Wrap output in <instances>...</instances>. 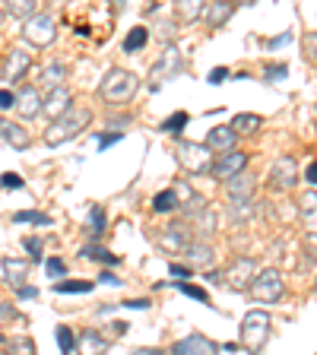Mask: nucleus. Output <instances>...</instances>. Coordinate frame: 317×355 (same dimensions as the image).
<instances>
[{"label": "nucleus", "instance_id": "3", "mask_svg": "<svg viewBox=\"0 0 317 355\" xmlns=\"http://www.w3.org/2000/svg\"><path fill=\"white\" fill-rule=\"evenodd\" d=\"M270 327H273L270 314L260 308H251L241 318V333H238V336H241V346L251 355H260L266 346V340H270Z\"/></svg>", "mask_w": 317, "mask_h": 355}, {"label": "nucleus", "instance_id": "21", "mask_svg": "<svg viewBox=\"0 0 317 355\" xmlns=\"http://www.w3.org/2000/svg\"><path fill=\"white\" fill-rule=\"evenodd\" d=\"M0 137L10 143L13 149H26L32 143V137H29V130L22 124H13V121H7V118H0Z\"/></svg>", "mask_w": 317, "mask_h": 355}, {"label": "nucleus", "instance_id": "39", "mask_svg": "<svg viewBox=\"0 0 317 355\" xmlns=\"http://www.w3.org/2000/svg\"><path fill=\"white\" fill-rule=\"evenodd\" d=\"M44 270H48V276H51V279H60V276H67V263L60 257H51L48 263H44Z\"/></svg>", "mask_w": 317, "mask_h": 355}, {"label": "nucleus", "instance_id": "29", "mask_svg": "<svg viewBox=\"0 0 317 355\" xmlns=\"http://www.w3.org/2000/svg\"><path fill=\"white\" fill-rule=\"evenodd\" d=\"M178 207H181V203H178V193L171 191V187H169V191H159L153 197V209H155V213H175Z\"/></svg>", "mask_w": 317, "mask_h": 355}, {"label": "nucleus", "instance_id": "7", "mask_svg": "<svg viewBox=\"0 0 317 355\" xmlns=\"http://www.w3.org/2000/svg\"><path fill=\"white\" fill-rule=\"evenodd\" d=\"M298 178V165L295 155H280L273 165H270V187L273 191H292Z\"/></svg>", "mask_w": 317, "mask_h": 355}, {"label": "nucleus", "instance_id": "6", "mask_svg": "<svg viewBox=\"0 0 317 355\" xmlns=\"http://www.w3.org/2000/svg\"><path fill=\"white\" fill-rule=\"evenodd\" d=\"M22 38L29 44H35V48H48V44H54V38H58V22L48 13H35L22 26Z\"/></svg>", "mask_w": 317, "mask_h": 355}, {"label": "nucleus", "instance_id": "54", "mask_svg": "<svg viewBox=\"0 0 317 355\" xmlns=\"http://www.w3.org/2000/svg\"><path fill=\"white\" fill-rule=\"evenodd\" d=\"M130 355H165L162 349H133Z\"/></svg>", "mask_w": 317, "mask_h": 355}, {"label": "nucleus", "instance_id": "50", "mask_svg": "<svg viewBox=\"0 0 317 355\" xmlns=\"http://www.w3.org/2000/svg\"><path fill=\"white\" fill-rule=\"evenodd\" d=\"M289 38H292V32H282V35H276V38H270L266 42V48H280V44H286Z\"/></svg>", "mask_w": 317, "mask_h": 355}, {"label": "nucleus", "instance_id": "30", "mask_svg": "<svg viewBox=\"0 0 317 355\" xmlns=\"http://www.w3.org/2000/svg\"><path fill=\"white\" fill-rule=\"evenodd\" d=\"M7 13L16 19H32L38 13V3L35 0H13V3H7Z\"/></svg>", "mask_w": 317, "mask_h": 355}, {"label": "nucleus", "instance_id": "25", "mask_svg": "<svg viewBox=\"0 0 317 355\" xmlns=\"http://www.w3.org/2000/svg\"><path fill=\"white\" fill-rule=\"evenodd\" d=\"M92 288H96V282H89V279L54 282V292H58V295H86V292H92Z\"/></svg>", "mask_w": 317, "mask_h": 355}, {"label": "nucleus", "instance_id": "2", "mask_svg": "<svg viewBox=\"0 0 317 355\" xmlns=\"http://www.w3.org/2000/svg\"><path fill=\"white\" fill-rule=\"evenodd\" d=\"M140 89V76L124 70V67H111L105 80L98 83V96L105 98L108 105H127Z\"/></svg>", "mask_w": 317, "mask_h": 355}, {"label": "nucleus", "instance_id": "28", "mask_svg": "<svg viewBox=\"0 0 317 355\" xmlns=\"http://www.w3.org/2000/svg\"><path fill=\"white\" fill-rule=\"evenodd\" d=\"M146 42H149V29H146V26H133V29L127 32V38H124V51H127V54L140 51Z\"/></svg>", "mask_w": 317, "mask_h": 355}, {"label": "nucleus", "instance_id": "44", "mask_svg": "<svg viewBox=\"0 0 317 355\" xmlns=\"http://www.w3.org/2000/svg\"><path fill=\"white\" fill-rule=\"evenodd\" d=\"M169 273H171V279L178 282V279H187V276H191L194 270H187V266H181V263H171V266H169Z\"/></svg>", "mask_w": 317, "mask_h": 355}, {"label": "nucleus", "instance_id": "15", "mask_svg": "<svg viewBox=\"0 0 317 355\" xmlns=\"http://www.w3.org/2000/svg\"><path fill=\"white\" fill-rule=\"evenodd\" d=\"M185 257H187V263H185L187 270H203V273L216 263L213 244H207V241H191L187 244V251H185Z\"/></svg>", "mask_w": 317, "mask_h": 355}, {"label": "nucleus", "instance_id": "52", "mask_svg": "<svg viewBox=\"0 0 317 355\" xmlns=\"http://www.w3.org/2000/svg\"><path fill=\"white\" fill-rule=\"evenodd\" d=\"M98 282H108V286H121V279L114 273H111V270H105L102 276H98Z\"/></svg>", "mask_w": 317, "mask_h": 355}, {"label": "nucleus", "instance_id": "27", "mask_svg": "<svg viewBox=\"0 0 317 355\" xmlns=\"http://www.w3.org/2000/svg\"><path fill=\"white\" fill-rule=\"evenodd\" d=\"M80 257H83V260H98V263H108V266L121 260V257H114L108 248H102V244H86V248L80 251Z\"/></svg>", "mask_w": 317, "mask_h": 355}, {"label": "nucleus", "instance_id": "23", "mask_svg": "<svg viewBox=\"0 0 317 355\" xmlns=\"http://www.w3.org/2000/svg\"><path fill=\"white\" fill-rule=\"evenodd\" d=\"M64 80H67V67L60 64V60H51V64H44L42 67V73H38V86L42 89H60L64 86Z\"/></svg>", "mask_w": 317, "mask_h": 355}, {"label": "nucleus", "instance_id": "13", "mask_svg": "<svg viewBox=\"0 0 317 355\" xmlns=\"http://www.w3.org/2000/svg\"><path fill=\"white\" fill-rule=\"evenodd\" d=\"M29 67H32V54L26 51V48H13V51L3 58V80L7 83L22 80V76L29 73Z\"/></svg>", "mask_w": 317, "mask_h": 355}, {"label": "nucleus", "instance_id": "32", "mask_svg": "<svg viewBox=\"0 0 317 355\" xmlns=\"http://www.w3.org/2000/svg\"><path fill=\"white\" fill-rule=\"evenodd\" d=\"M13 222L22 225V222H35V225H51V216L38 213V209H22V213H13Z\"/></svg>", "mask_w": 317, "mask_h": 355}, {"label": "nucleus", "instance_id": "19", "mask_svg": "<svg viewBox=\"0 0 317 355\" xmlns=\"http://www.w3.org/2000/svg\"><path fill=\"white\" fill-rule=\"evenodd\" d=\"M298 216L308 232V238H317V191H305L298 200Z\"/></svg>", "mask_w": 317, "mask_h": 355}, {"label": "nucleus", "instance_id": "1", "mask_svg": "<svg viewBox=\"0 0 317 355\" xmlns=\"http://www.w3.org/2000/svg\"><path fill=\"white\" fill-rule=\"evenodd\" d=\"M92 124V111L89 108H70L67 114H60L58 121H51L48 124V130H44V146H64V143H70V140H76L86 127Z\"/></svg>", "mask_w": 317, "mask_h": 355}, {"label": "nucleus", "instance_id": "46", "mask_svg": "<svg viewBox=\"0 0 317 355\" xmlns=\"http://www.w3.org/2000/svg\"><path fill=\"white\" fill-rule=\"evenodd\" d=\"M225 76H229V70H225V67H216V70H209V83H225Z\"/></svg>", "mask_w": 317, "mask_h": 355}, {"label": "nucleus", "instance_id": "41", "mask_svg": "<svg viewBox=\"0 0 317 355\" xmlns=\"http://www.w3.org/2000/svg\"><path fill=\"white\" fill-rule=\"evenodd\" d=\"M0 187H7V191L13 187V191H19V187H22V178L16 175V171H7V175H0Z\"/></svg>", "mask_w": 317, "mask_h": 355}, {"label": "nucleus", "instance_id": "49", "mask_svg": "<svg viewBox=\"0 0 317 355\" xmlns=\"http://www.w3.org/2000/svg\"><path fill=\"white\" fill-rule=\"evenodd\" d=\"M305 181H308L311 187H317V162L308 165V171H305Z\"/></svg>", "mask_w": 317, "mask_h": 355}, {"label": "nucleus", "instance_id": "14", "mask_svg": "<svg viewBox=\"0 0 317 355\" xmlns=\"http://www.w3.org/2000/svg\"><path fill=\"white\" fill-rule=\"evenodd\" d=\"M13 108L19 111V118L32 121L42 114V92H38V86H22L19 92H16V102Z\"/></svg>", "mask_w": 317, "mask_h": 355}, {"label": "nucleus", "instance_id": "24", "mask_svg": "<svg viewBox=\"0 0 317 355\" xmlns=\"http://www.w3.org/2000/svg\"><path fill=\"white\" fill-rule=\"evenodd\" d=\"M232 13H235V3H203V19L209 29H219L222 22H229Z\"/></svg>", "mask_w": 317, "mask_h": 355}, {"label": "nucleus", "instance_id": "53", "mask_svg": "<svg viewBox=\"0 0 317 355\" xmlns=\"http://www.w3.org/2000/svg\"><path fill=\"white\" fill-rule=\"evenodd\" d=\"M124 330H127V324H124V320H118V324H111L108 333H114V336H124Z\"/></svg>", "mask_w": 317, "mask_h": 355}, {"label": "nucleus", "instance_id": "4", "mask_svg": "<svg viewBox=\"0 0 317 355\" xmlns=\"http://www.w3.org/2000/svg\"><path fill=\"white\" fill-rule=\"evenodd\" d=\"M248 292H251L254 302L273 304V302H280V298L286 295V279H282V273L276 270V266H266V270H257V276L251 279Z\"/></svg>", "mask_w": 317, "mask_h": 355}, {"label": "nucleus", "instance_id": "20", "mask_svg": "<svg viewBox=\"0 0 317 355\" xmlns=\"http://www.w3.org/2000/svg\"><path fill=\"white\" fill-rule=\"evenodd\" d=\"M0 270H3V282L10 288H19L29 276V260H19V257H3L0 260Z\"/></svg>", "mask_w": 317, "mask_h": 355}, {"label": "nucleus", "instance_id": "31", "mask_svg": "<svg viewBox=\"0 0 317 355\" xmlns=\"http://www.w3.org/2000/svg\"><path fill=\"white\" fill-rule=\"evenodd\" d=\"M185 127H187V111H175L169 121H162V127H159V130H162V133H171V137H178V133L185 130Z\"/></svg>", "mask_w": 317, "mask_h": 355}, {"label": "nucleus", "instance_id": "43", "mask_svg": "<svg viewBox=\"0 0 317 355\" xmlns=\"http://www.w3.org/2000/svg\"><path fill=\"white\" fill-rule=\"evenodd\" d=\"M118 140H124V133L121 130H111V133H102V137H98V149H108L111 143H118Z\"/></svg>", "mask_w": 317, "mask_h": 355}, {"label": "nucleus", "instance_id": "40", "mask_svg": "<svg viewBox=\"0 0 317 355\" xmlns=\"http://www.w3.org/2000/svg\"><path fill=\"white\" fill-rule=\"evenodd\" d=\"M305 54H308V60H314L317 64V29L305 35Z\"/></svg>", "mask_w": 317, "mask_h": 355}, {"label": "nucleus", "instance_id": "5", "mask_svg": "<svg viewBox=\"0 0 317 355\" xmlns=\"http://www.w3.org/2000/svg\"><path fill=\"white\" fill-rule=\"evenodd\" d=\"M175 155H178V165H181L185 171H191V175H203V171L213 168V153H209L203 143L178 140Z\"/></svg>", "mask_w": 317, "mask_h": 355}, {"label": "nucleus", "instance_id": "8", "mask_svg": "<svg viewBox=\"0 0 317 355\" xmlns=\"http://www.w3.org/2000/svg\"><path fill=\"white\" fill-rule=\"evenodd\" d=\"M244 168H248V153H241V149H232V153H222L209 171H213L222 184H225V181H232L235 175H241Z\"/></svg>", "mask_w": 317, "mask_h": 355}, {"label": "nucleus", "instance_id": "12", "mask_svg": "<svg viewBox=\"0 0 317 355\" xmlns=\"http://www.w3.org/2000/svg\"><path fill=\"white\" fill-rule=\"evenodd\" d=\"M159 244H162L165 251H187V244H191V225L187 222H169L159 235Z\"/></svg>", "mask_w": 317, "mask_h": 355}, {"label": "nucleus", "instance_id": "18", "mask_svg": "<svg viewBox=\"0 0 317 355\" xmlns=\"http://www.w3.org/2000/svg\"><path fill=\"white\" fill-rule=\"evenodd\" d=\"M235 140H238V133L232 130L229 124H216L213 130L207 133V143H203V146H207L209 153H213V149H219V153H232V149H235Z\"/></svg>", "mask_w": 317, "mask_h": 355}, {"label": "nucleus", "instance_id": "26", "mask_svg": "<svg viewBox=\"0 0 317 355\" xmlns=\"http://www.w3.org/2000/svg\"><path fill=\"white\" fill-rule=\"evenodd\" d=\"M229 127L235 133H257L260 127H264V118H260V114H248V111H244V114H235V121H232Z\"/></svg>", "mask_w": 317, "mask_h": 355}, {"label": "nucleus", "instance_id": "11", "mask_svg": "<svg viewBox=\"0 0 317 355\" xmlns=\"http://www.w3.org/2000/svg\"><path fill=\"white\" fill-rule=\"evenodd\" d=\"M70 108H74V92H70L67 86L51 89L48 98H42V114L44 118H51V121H58L60 114H67Z\"/></svg>", "mask_w": 317, "mask_h": 355}, {"label": "nucleus", "instance_id": "9", "mask_svg": "<svg viewBox=\"0 0 317 355\" xmlns=\"http://www.w3.org/2000/svg\"><path fill=\"white\" fill-rule=\"evenodd\" d=\"M219 349V343L207 340L203 333H191V336H185V340H178L171 346V355H216Z\"/></svg>", "mask_w": 317, "mask_h": 355}, {"label": "nucleus", "instance_id": "17", "mask_svg": "<svg viewBox=\"0 0 317 355\" xmlns=\"http://www.w3.org/2000/svg\"><path fill=\"white\" fill-rule=\"evenodd\" d=\"M251 193H254V175L241 171L235 175L232 181H225V197L229 203H251Z\"/></svg>", "mask_w": 317, "mask_h": 355}, {"label": "nucleus", "instance_id": "36", "mask_svg": "<svg viewBox=\"0 0 317 355\" xmlns=\"http://www.w3.org/2000/svg\"><path fill=\"white\" fill-rule=\"evenodd\" d=\"M54 333H58V349H60V352H64V355H70V352H74V346H76V336H74V330H70V327H58V330H54Z\"/></svg>", "mask_w": 317, "mask_h": 355}, {"label": "nucleus", "instance_id": "55", "mask_svg": "<svg viewBox=\"0 0 317 355\" xmlns=\"http://www.w3.org/2000/svg\"><path fill=\"white\" fill-rule=\"evenodd\" d=\"M222 273H213V270H207V282H219Z\"/></svg>", "mask_w": 317, "mask_h": 355}, {"label": "nucleus", "instance_id": "47", "mask_svg": "<svg viewBox=\"0 0 317 355\" xmlns=\"http://www.w3.org/2000/svg\"><path fill=\"white\" fill-rule=\"evenodd\" d=\"M16 295L19 298H38V288L35 286H19L16 288Z\"/></svg>", "mask_w": 317, "mask_h": 355}, {"label": "nucleus", "instance_id": "22", "mask_svg": "<svg viewBox=\"0 0 317 355\" xmlns=\"http://www.w3.org/2000/svg\"><path fill=\"white\" fill-rule=\"evenodd\" d=\"M76 349H80V355H105L108 352V340L98 330H83L80 340H76Z\"/></svg>", "mask_w": 317, "mask_h": 355}, {"label": "nucleus", "instance_id": "34", "mask_svg": "<svg viewBox=\"0 0 317 355\" xmlns=\"http://www.w3.org/2000/svg\"><path fill=\"white\" fill-rule=\"evenodd\" d=\"M165 286H175L178 292H185L187 298H194V302H203V304H209V295L203 292L200 286H191V282H165Z\"/></svg>", "mask_w": 317, "mask_h": 355}, {"label": "nucleus", "instance_id": "42", "mask_svg": "<svg viewBox=\"0 0 317 355\" xmlns=\"http://www.w3.org/2000/svg\"><path fill=\"white\" fill-rule=\"evenodd\" d=\"M22 244H26V251H29L35 260L42 257V248H44V244H42V238H22Z\"/></svg>", "mask_w": 317, "mask_h": 355}, {"label": "nucleus", "instance_id": "37", "mask_svg": "<svg viewBox=\"0 0 317 355\" xmlns=\"http://www.w3.org/2000/svg\"><path fill=\"white\" fill-rule=\"evenodd\" d=\"M89 222H92V238H102V232H105V209L102 207H92Z\"/></svg>", "mask_w": 317, "mask_h": 355}, {"label": "nucleus", "instance_id": "16", "mask_svg": "<svg viewBox=\"0 0 317 355\" xmlns=\"http://www.w3.org/2000/svg\"><path fill=\"white\" fill-rule=\"evenodd\" d=\"M178 67H181V54L175 51V44H169V48L162 51V58L153 64V73H149V80H153V89H159V83L169 80Z\"/></svg>", "mask_w": 317, "mask_h": 355}, {"label": "nucleus", "instance_id": "35", "mask_svg": "<svg viewBox=\"0 0 317 355\" xmlns=\"http://www.w3.org/2000/svg\"><path fill=\"white\" fill-rule=\"evenodd\" d=\"M178 16H181V19L185 22H194V19H200V16H203V3H187V0H181V3H178Z\"/></svg>", "mask_w": 317, "mask_h": 355}, {"label": "nucleus", "instance_id": "48", "mask_svg": "<svg viewBox=\"0 0 317 355\" xmlns=\"http://www.w3.org/2000/svg\"><path fill=\"white\" fill-rule=\"evenodd\" d=\"M124 308H133V311H146V308H149V298H133V302H124Z\"/></svg>", "mask_w": 317, "mask_h": 355}, {"label": "nucleus", "instance_id": "51", "mask_svg": "<svg viewBox=\"0 0 317 355\" xmlns=\"http://www.w3.org/2000/svg\"><path fill=\"white\" fill-rule=\"evenodd\" d=\"M7 318H16V311H13V304L10 302H3L0 304V320H7Z\"/></svg>", "mask_w": 317, "mask_h": 355}, {"label": "nucleus", "instance_id": "38", "mask_svg": "<svg viewBox=\"0 0 317 355\" xmlns=\"http://www.w3.org/2000/svg\"><path fill=\"white\" fill-rule=\"evenodd\" d=\"M286 73H289V67H286V64H270V67L264 70V80L280 83V80H286Z\"/></svg>", "mask_w": 317, "mask_h": 355}, {"label": "nucleus", "instance_id": "45", "mask_svg": "<svg viewBox=\"0 0 317 355\" xmlns=\"http://www.w3.org/2000/svg\"><path fill=\"white\" fill-rule=\"evenodd\" d=\"M13 102H16L13 92H10V89H0V111H10L13 108Z\"/></svg>", "mask_w": 317, "mask_h": 355}, {"label": "nucleus", "instance_id": "33", "mask_svg": "<svg viewBox=\"0 0 317 355\" xmlns=\"http://www.w3.org/2000/svg\"><path fill=\"white\" fill-rule=\"evenodd\" d=\"M10 355H35V343H32V336H13V340L7 343Z\"/></svg>", "mask_w": 317, "mask_h": 355}, {"label": "nucleus", "instance_id": "10", "mask_svg": "<svg viewBox=\"0 0 317 355\" xmlns=\"http://www.w3.org/2000/svg\"><path fill=\"white\" fill-rule=\"evenodd\" d=\"M225 282H229L232 288H248L251 286V279L257 276V263H254V257H238L229 263V270H225Z\"/></svg>", "mask_w": 317, "mask_h": 355}]
</instances>
